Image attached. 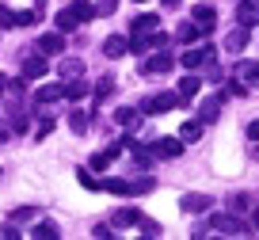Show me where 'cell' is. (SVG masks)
Instances as JSON below:
<instances>
[{"mask_svg":"<svg viewBox=\"0 0 259 240\" xmlns=\"http://www.w3.org/2000/svg\"><path fill=\"white\" fill-rule=\"evenodd\" d=\"M171 107H179V96L164 92V96H149L145 103H141V111L145 114H160V111H171Z\"/></svg>","mask_w":259,"mask_h":240,"instance_id":"cell-1","label":"cell"},{"mask_svg":"<svg viewBox=\"0 0 259 240\" xmlns=\"http://www.w3.org/2000/svg\"><path fill=\"white\" fill-rule=\"evenodd\" d=\"M164 42H168V38H164V34L160 31H149V34H134V38H130V50H134V54H149V50H156V46H164Z\"/></svg>","mask_w":259,"mask_h":240,"instance_id":"cell-2","label":"cell"},{"mask_svg":"<svg viewBox=\"0 0 259 240\" xmlns=\"http://www.w3.org/2000/svg\"><path fill=\"white\" fill-rule=\"evenodd\" d=\"M171 65H176V57H171V54H153L145 65H141V72H145V76H164Z\"/></svg>","mask_w":259,"mask_h":240,"instance_id":"cell-3","label":"cell"},{"mask_svg":"<svg viewBox=\"0 0 259 240\" xmlns=\"http://www.w3.org/2000/svg\"><path fill=\"white\" fill-rule=\"evenodd\" d=\"M179 152H183V137H160V141L153 145V156H164V160L179 156Z\"/></svg>","mask_w":259,"mask_h":240,"instance_id":"cell-4","label":"cell"},{"mask_svg":"<svg viewBox=\"0 0 259 240\" xmlns=\"http://www.w3.org/2000/svg\"><path fill=\"white\" fill-rule=\"evenodd\" d=\"M46 72H50V65H46V57H42V54L23 61V80H42Z\"/></svg>","mask_w":259,"mask_h":240,"instance_id":"cell-5","label":"cell"},{"mask_svg":"<svg viewBox=\"0 0 259 240\" xmlns=\"http://www.w3.org/2000/svg\"><path fill=\"white\" fill-rule=\"evenodd\" d=\"M221 103H225V96H210L202 99V107H198V122H213L221 114Z\"/></svg>","mask_w":259,"mask_h":240,"instance_id":"cell-6","label":"cell"},{"mask_svg":"<svg viewBox=\"0 0 259 240\" xmlns=\"http://www.w3.org/2000/svg\"><path fill=\"white\" fill-rule=\"evenodd\" d=\"M210 225H213L218 232H244V229H248V225H244L240 217H233V214H218Z\"/></svg>","mask_w":259,"mask_h":240,"instance_id":"cell-7","label":"cell"},{"mask_svg":"<svg viewBox=\"0 0 259 240\" xmlns=\"http://www.w3.org/2000/svg\"><path fill=\"white\" fill-rule=\"evenodd\" d=\"M210 57H213V50H210V46H206V50H183L179 65H183V69H198V65L210 61Z\"/></svg>","mask_w":259,"mask_h":240,"instance_id":"cell-8","label":"cell"},{"mask_svg":"<svg viewBox=\"0 0 259 240\" xmlns=\"http://www.w3.org/2000/svg\"><path fill=\"white\" fill-rule=\"evenodd\" d=\"M103 54H107V57H126V54H130V38H122V34H111V38L103 42Z\"/></svg>","mask_w":259,"mask_h":240,"instance_id":"cell-9","label":"cell"},{"mask_svg":"<svg viewBox=\"0 0 259 240\" xmlns=\"http://www.w3.org/2000/svg\"><path fill=\"white\" fill-rule=\"evenodd\" d=\"M179 206H183L187 214H202V210H210V206H213V198H210V194H187Z\"/></svg>","mask_w":259,"mask_h":240,"instance_id":"cell-10","label":"cell"},{"mask_svg":"<svg viewBox=\"0 0 259 240\" xmlns=\"http://www.w3.org/2000/svg\"><path fill=\"white\" fill-rule=\"evenodd\" d=\"M54 99H65V84H42L34 92V103H54Z\"/></svg>","mask_w":259,"mask_h":240,"instance_id":"cell-11","label":"cell"},{"mask_svg":"<svg viewBox=\"0 0 259 240\" xmlns=\"http://www.w3.org/2000/svg\"><path fill=\"white\" fill-rule=\"evenodd\" d=\"M191 16H194V23H198V31H213V19H218V16H213L210 4H198Z\"/></svg>","mask_w":259,"mask_h":240,"instance_id":"cell-12","label":"cell"},{"mask_svg":"<svg viewBox=\"0 0 259 240\" xmlns=\"http://www.w3.org/2000/svg\"><path fill=\"white\" fill-rule=\"evenodd\" d=\"M248 31H251V27H236V31L225 38V50H229V54H240V50L248 46Z\"/></svg>","mask_w":259,"mask_h":240,"instance_id":"cell-13","label":"cell"},{"mask_svg":"<svg viewBox=\"0 0 259 240\" xmlns=\"http://www.w3.org/2000/svg\"><path fill=\"white\" fill-rule=\"evenodd\" d=\"M61 50H65L61 31H57V34H42V38H38V54H61Z\"/></svg>","mask_w":259,"mask_h":240,"instance_id":"cell-14","label":"cell"},{"mask_svg":"<svg viewBox=\"0 0 259 240\" xmlns=\"http://www.w3.org/2000/svg\"><path fill=\"white\" fill-rule=\"evenodd\" d=\"M160 27V16H138L134 23H130V34H149Z\"/></svg>","mask_w":259,"mask_h":240,"instance_id":"cell-15","label":"cell"},{"mask_svg":"<svg viewBox=\"0 0 259 240\" xmlns=\"http://www.w3.org/2000/svg\"><path fill=\"white\" fill-rule=\"evenodd\" d=\"M236 76H240L244 84H259V61H240L236 65Z\"/></svg>","mask_w":259,"mask_h":240,"instance_id":"cell-16","label":"cell"},{"mask_svg":"<svg viewBox=\"0 0 259 240\" xmlns=\"http://www.w3.org/2000/svg\"><path fill=\"white\" fill-rule=\"evenodd\" d=\"M114 122H118V126H126V130H134L141 122V114L134 111V107H118V111H114Z\"/></svg>","mask_w":259,"mask_h":240,"instance_id":"cell-17","label":"cell"},{"mask_svg":"<svg viewBox=\"0 0 259 240\" xmlns=\"http://www.w3.org/2000/svg\"><path fill=\"white\" fill-rule=\"evenodd\" d=\"M118 152H122V141H118V145H111L107 152H96V156H92V168H96V172H103L107 164H111V160L118 156Z\"/></svg>","mask_w":259,"mask_h":240,"instance_id":"cell-18","label":"cell"},{"mask_svg":"<svg viewBox=\"0 0 259 240\" xmlns=\"http://www.w3.org/2000/svg\"><path fill=\"white\" fill-rule=\"evenodd\" d=\"M198 88H202V80H198V76H183V80H179V99H194Z\"/></svg>","mask_w":259,"mask_h":240,"instance_id":"cell-19","label":"cell"},{"mask_svg":"<svg viewBox=\"0 0 259 240\" xmlns=\"http://www.w3.org/2000/svg\"><path fill=\"white\" fill-rule=\"evenodd\" d=\"M69 8H73V16L80 19V23H88V19H96V4H88V0H73Z\"/></svg>","mask_w":259,"mask_h":240,"instance_id":"cell-20","label":"cell"},{"mask_svg":"<svg viewBox=\"0 0 259 240\" xmlns=\"http://www.w3.org/2000/svg\"><path fill=\"white\" fill-rule=\"evenodd\" d=\"M76 23H80V19L73 16V8H65V12H57V31H61V34L76 31Z\"/></svg>","mask_w":259,"mask_h":240,"instance_id":"cell-21","label":"cell"},{"mask_svg":"<svg viewBox=\"0 0 259 240\" xmlns=\"http://www.w3.org/2000/svg\"><path fill=\"white\" fill-rule=\"evenodd\" d=\"M126 225H141L138 210H118V214H114V229H126Z\"/></svg>","mask_w":259,"mask_h":240,"instance_id":"cell-22","label":"cell"},{"mask_svg":"<svg viewBox=\"0 0 259 240\" xmlns=\"http://www.w3.org/2000/svg\"><path fill=\"white\" fill-rule=\"evenodd\" d=\"M198 34H202V31H198V23H183V27H179V31H176V38H179V42H187V46H191V42L198 38Z\"/></svg>","mask_w":259,"mask_h":240,"instance_id":"cell-23","label":"cell"},{"mask_svg":"<svg viewBox=\"0 0 259 240\" xmlns=\"http://www.w3.org/2000/svg\"><path fill=\"white\" fill-rule=\"evenodd\" d=\"M179 137H183V141H198V137H202V122H183Z\"/></svg>","mask_w":259,"mask_h":240,"instance_id":"cell-24","label":"cell"},{"mask_svg":"<svg viewBox=\"0 0 259 240\" xmlns=\"http://www.w3.org/2000/svg\"><path fill=\"white\" fill-rule=\"evenodd\" d=\"M80 72H84V65L76 61V57H73V61H69V57H65V61H61V76H65V80H69V76L76 80V76H80Z\"/></svg>","mask_w":259,"mask_h":240,"instance_id":"cell-25","label":"cell"},{"mask_svg":"<svg viewBox=\"0 0 259 240\" xmlns=\"http://www.w3.org/2000/svg\"><path fill=\"white\" fill-rule=\"evenodd\" d=\"M69 126H73V134H84V130H88V114L84 111H69Z\"/></svg>","mask_w":259,"mask_h":240,"instance_id":"cell-26","label":"cell"},{"mask_svg":"<svg viewBox=\"0 0 259 240\" xmlns=\"http://www.w3.org/2000/svg\"><path fill=\"white\" fill-rule=\"evenodd\" d=\"M255 8H251V4H248V0H240V27H255Z\"/></svg>","mask_w":259,"mask_h":240,"instance_id":"cell-27","label":"cell"},{"mask_svg":"<svg viewBox=\"0 0 259 240\" xmlns=\"http://www.w3.org/2000/svg\"><path fill=\"white\" fill-rule=\"evenodd\" d=\"M80 96H88V84H84V80H73V84H65V99H80Z\"/></svg>","mask_w":259,"mask_h":240,"instance_id":"cell-28","label":"cell"},{"mask_svg":"<svg viewBox=\"0 0 259 240\" xmlns=\"http://www.w3.org/2000/svg\"><path fill=\"white\" fill-rule=\"evenodd\" d=\"M54 236H57V225H50V221L34 225V240H54Z\"/></svg>","mask_w":259,"mask_h":240,"instance_id":"cell-29","label":"cell"},{"mask_svg":"<svg viewBox=\"0 0 259 240\" xmlns=\"http://www.w3.org/2000/svg\"><path fill=\"white\" fill-rule=\"evenodd\" d=\"M76 179H80V183L88 187V191H103V187H99V179H92V172H88V168H80V172H76Z\"/></svg>","mask_w":259,"mask_h":240,"instance_id":"cell-30","label":"cell"},{"mask_svg":"<svg viewBox=\"0 0 259 240\" xmlns=\"http://www.w3.org/2000/svg\"><path fill=\"white\" fill-rule=\"evenodd\" d=\"M31 217H34V210H31V206H19L16 214H12V225H19V221H31Z\"/></svg>","mask_w":259,"mask_h":240,"instance_id":"cell-31","label":"cell"},{"mask_svg":"<svg viewBox=\"0 0 259 240\" xmlns=\"http://www.w3.org/2000/svg\"><path fill=\"white\" fill-rule=\"evenodd\" d=\"M111 88H114V80H99V88H96V103L111 96Z\"/></svg>","mask_w":259,"mask_h":240,"instance_id":"cell-32","label":"cell"},{"mask_svg":"<svg viewBox=\"0 0 259 240\" xmlns=\"http://www.w3.org/2000/svg\"><path fill=\"white\" fill-rule=\"evenodd\" d=\"M0 27H19V23H16V12H12V8H0Z\"/></svg>","mask_w":259,"mask_h":240,"instance_id":"cell-33","label":"cell"},{"mask_svg":"<svg viewBox=\"0 0 259 240\" xmlns=\"http://www.w3.org/2000/svg\"><path fill=\"white\" fill-rule=\"evenodd\" d=\"M141 232H149V236H156V232H160V225H156V221H149V217H141Z\"/></svg>","mask_w":259,"mask_h":240,"instance_id":"cell-34","label":"cell"},{"mask_svg":"<svg viewBox=\"0 0 259 240\" xmlns=\"http://www.w3.org/2000/svg\"><path fill=\"white\" fill-rule=\"evenodd\" d=\"M229 92H233V96H248V88H244V80H229Z\"/></svg>","mask_w":259,"mask_h":240,"instance_id":"cell-35","label":"cell"},{"mask_svg":"<svg viewBox=\"0 0 259 240\" xmlns=\"http://www.w3.org/2000/svg\"><path fill=\"white\" fill-rule=\"evenodd\" d=\"M50 130H54V118H46V122H42V126H38V134H34V137H38V141H42V137H46Z\"/></svg>","mask_w":259,"mask_h":240,"instance_id":"cell-36","label":"cell"},{"mask_svg":"<svg viewBox=\"0 0 259 240\" xmlns=\"http://www.w3.org/2000/svg\"><path fill=\"white\" fill-rule=\"evenodd\" d=\"M248 137H251V141H259V122H251V126H248Z\"/></svg>","mask_w":259,"mask_h":240,"instance_id":"cell-37","label":"cell"},{"mask_svg":"<svg viewBox=\"0 0 259 240\" xmlns=\"http://www.w3.org/2000/svg\"><path fill=\"white\" fill-rule=\"evenodd\" d=\"M176 4H179V0H164V8H176Z\"/></svg>","mask_w":259,"mask_h":240,"instance_id":"cell-38","label":"cell"},{"mask_svg":"<svg viewBox=\"0 0 259 240\" xmlns=\"http://www.w3.org/2000/svg\"><path fill=\"white\" fill-rule=\"evenodd\" d=\"M4 84H8V76H0V92H4Z\"/></svg>","mask_w":259,"mask_h":240,"instance_id":"cell-39","label":"cell"},{"mask_svg":"<svg viewBox=\"0 0 259 240\" xmlns=\"http://www.w3.org/2000/svg\"><path fill=\"white\" fill-rule=\"evenodd\" d=\"M255 229H259V210H255Z\"/></svg>","mask_w":259,"mask_h":240,"instance_id":"cell-40","label":"cell"},{"mask_svg":"<svg viewBox=\"0 0 259 240\" xmlns=\"http://www.w3.org/2000/svg\"><path fill=\"white\" fill-rule=\"evenodd\" d=\"M134 4H145V0H134Z\"/></svg>","mask_w":259,"mask_h":240,"instance_id":"cell-41","label":"cell"},{"mask_svg":"<svg viewBox=\"0 0 259 240\" xmlns=\"http://www.w3.org/2000/svg\"><path fill=\"white\" fill-rule=\"evenodd\" d=\"M42 4H46V0H38V8H42Z\"/></svg>","mask_w":259,"mask_h":240,"instance_id":"cell-42","label":"cell"}]
</instances>
